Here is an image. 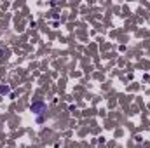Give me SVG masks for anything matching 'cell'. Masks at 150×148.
I'll use <instances>...</instances> for the list:
<instances>
[{"label": "cell", "instance_id": "1", "mask_svg": "<svg viewBox=\"0 0 150 148\" xmlns=\"http://www.w3.org/2000/svg\"><path fill=\"white\" fill-rule=\"evenodd\" d=\"M32 111H33V113H42V111H45V103L35 101V103L32 105Z\"/></svg>", "mask_w": 150, "mask_h": 148}]
</instances>
